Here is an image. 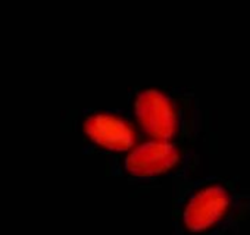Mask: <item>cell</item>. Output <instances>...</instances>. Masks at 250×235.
<instances>
[{
    "instance_id": "6da1fadb",
    "label": "cell",
    "mask_w": 250,
    "mask_h": 235,
    "mask_svg": "<svg viewBox=\"0 0 250 235\" xmlns=\"http://www.w3.org/2000/svg\"><path fill=\"white\" fill-rule=\"evenodd\" d=\"M249 207V194L232 179H183L175 197L172 235H238Z\"/></svg>"
},
{
    "instance_id": "7a4b0ae2",
    "label": "cell",
    "mask_w": 250,
    "mask_h": 235,
    "mask_svg": "<svg viewBox=\"0 0 250 235\" xmlns=\"http://www.w3.org/2000/svg\"><path fill=\"white\" fill-rule=\"evenodd\" d=\"M130 115L136 125L152 140L178 143L193 128L187 106L164 90L137 88L130 97Z\"/></svg>"
},
{
    "instance_id": "3957f363",
    "label": "cell",
    "mask_w": 250,
    "mask_h": 235,
    "mask_svg": "<svg viewBox=\"0 0 250 235\" xmlns=\"http://www.w3.org/2000/svg\"><path fill=\"white\" fill-rule=\"evenodd\" d=\"M81 134L85 152L122 155L136 147L137 130L130 112L119 109H90L83 113Z\"/></svg>"
},
{
    "instance_id": "277c9868",
    "label": "cell",
    "mask_w": 250,
    "mask_h": 235,
    "mask_svg": "<svg viewBox=\"0 0 250 235\" xmlns=\"http://www.w3.org/2000/svg\"><path fill=\"white\" fill-rule=\"evenodd\" d=\"M188 165V155L178 147V143L150 140L128 152L118 174L130 181L149 182L165 176H183Z\"/></svg>"
}]
</instances>
